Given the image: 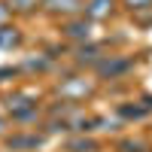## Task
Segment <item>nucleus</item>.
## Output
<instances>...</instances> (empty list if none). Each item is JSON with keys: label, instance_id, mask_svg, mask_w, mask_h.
<instances>
[{"label": "nucleus", "instance_id": "1", "mask_svg": "<svg viewBox=\"0 0 152 152\" xmlns=\"http://www.w3.org/2000/svg\"><path fill=\"white\" fill-rule=\"evenodd\" d=\"M43 6L49 12H58V15H76V12H79V3H76V0H43Z\"/></svg>", "mask_w": 152, "mask_h": 152}, {"label": "nucleus", "instance_id": "2", "mask_svg": "<svg viewBox=\"0 0 152 152\" xmlns=\"http://www.w3.org/2000/svg\"><path fill=\"white\" fill-rule=\"evenodd\" d=\"M85 12L91 18H107L110 12H113V0H91V3L85 6Z\"/></svg>", "mask_w": 152, "mask_h": 152}, {"label": "nucleus", "instance_id": "3", "mask_svg": "<svg viewBox=\"0 0 152 152\" xmlns=\"http://www.w3.org/2000/svg\"><path fill=\"white\" fill-rule=\"evenodd\" d=\"M67 37H88V24H82V21H76V24H67Z\"/></svg>", "mask_w": 152, "mask_h": 152}, {"label": "nucleus", "instance_id": "4", "mask_svg": "<svg viewBox=\"0 0 152 152\" xmlns=\"http://www.w3.org/2000/svg\"><path fill=\"white\" fill-rule=\"evenodd\" d=\"M9 3L15 6V9H21V12H28L31 6H37V0H9ZM12 6H9V9H12Z\"/></svg>", "mask_w": 152, "mask_h": 152}, {"label": "nucleus", "instance_id": "5", "mask_svg": "<svg viewBox=\"0 0 152 152\" xmlns=\"http://www.w3.org/2000/svg\"><path fill=\"white\" fill-rule=\"evenodd\" d=\"M0 43L3 46H12V43H18V34L12 31V34H0Z\"/></svg>", "mask_w": 152, "mask_h": 152}, {"label": "nucleus", "instance_id": "6", "mask_svg": "<svg viewBox=\"0 0 152 152\" xmlns=\"http://www.w3.org/2000/svg\"><path fill=\"white\" fill-rule=\"evenodd\" d=\"M131 9H143V6H152V0H128Z\"/></svg>", "mask_w": 152, "mask_h": 152}, {"label": "nucleus", "instance_id": "7", "mask_svg": "<svg viewBox=\"0 0 152 152\" xmlns=\"http://www.w3.org/2000/svg\"><path fill=\"white\" fill-rule=\"evenodd\" d=\"M6 15H9V6H3V3H0V21H3Z\"/></svg>", "mask_w": 152, "mask_h": 152}]
</instances>
